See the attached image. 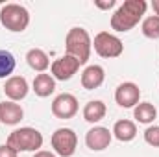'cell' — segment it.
I'll list each match as a JSON object with an SVG mask.
<instances>
[{
  "mask_svg": "<svg viewBox=\"0 0 159 157\" xmlns=\"http://www.w3.org/2000/svg\"><path fill=\"white\" fill-rule=\"evenodd\" d=\"M113 135L119 139L120 142H129L137 135V126L131 120H119L113 126Z\"/></svg>",
  "mask_w": 159,
  "mask_h": 157,
  "instance_id": "9a60e30c",
  "label": "cell"
},
{
  "mask_svg": "<svg viewBox=\"0 0 159 157\" xmlns=\"http://www.w3.org/2000/svg\"><path fill=\"white\" fill-rule=\"evenodd\" d=\"M78 146V137L70 128H59L52 133V148L57 155L72 157Z\"/></svg>",
  "mask_w": 159,
  "mask_h": 157,
  "instance_id": "8992f818",
  "label": "cell"
},
{
  "mask_svg": "<svg viewBox=\"0 0 159 157\" xmlns=\"http://www.w3.org/2000/svg\"><path fill=\"white\" fill-rule=\"evenodd\" d=\"M152 7H154V11H156V15L159 17V0H152Z\"/></svg>",
  "mask_w": 159,
  "mask_h": 157,
  "instance_id": "d4e9b609",
  "label": "cell"
},
{
  "mask_svg": "<svg viewBox=\"0 0 159 157\" xmlns=\"http://www.w3.org/2000/svg\"><path fill=\"white\" fill-rule=\"evenodd\" d=\"M4 94L11 100V102H19L24 100L28 94V81L22 76H11L6 79L4 83Z\"/></svg>",
  "mask_w": 159,
  "mask_h": 157,
  "instance_id": "8fae6325",
  "label": "cell"
},
{
  "mask_svg": "<svg viewBox=\"0 0 159 157\" xmlns=\"http://www.w3.org/2000/svg\"><path fill=\"white\" fill-rule=\"evenodd\" d=\"M0 157H19V152H15L11 146L7 144H2L0 146Z\"/></svg>",
  "mask_w": 159,
  "mask_h": 157,
  "instance_id": "7402d4cb",
  "label": "cell"
},
{
  "mask_svg": "<svg viewBox=\"0 0 159 157\" xmlns=\"http://www.w3.org/2000/svg\"><path fill=\"white\" fill-rule=\"evenodd\" d=\"M141 98V89L139 85H135L133 81H124L120 83L115 91V102L119 104L120 107H135L139 104Z\"/></svg>",
  "mask_w": 159,
  "mask_h": 157,
  "instance_id": "9c48e42d",
  "label": "cell"
},
{
  "mask_svg": "<svg viewBox=\"0 0 159 157\" xmlns=\"http://www.w3.org/2000/svg\"><path fill=\"white\" fill-rule=\"evenodd\" d=\"M0 22L9 32H24L30 24V13L20 4H6L0 9Z\"/></svg>",
  "mask_w": 159,
  "mask_h": 157,
  "instance_id": "277c9868",
  "label": "cell"
},
{
  "mask_svg": "<svg viewBox=\"0 0 159 157\" xmlns=\"http://www.w3.org/2000/svg\"><path fill=\"white\" fill-rule=\"evenodd\" d=\"M80 69V61L76 57L65 54L63 57L56 59L52 65H50V70H52V78L54 79H59V81H67L70 79Z\"/></svg>",
  "mask_w": 159,
  "mask_h": 157,
  "instance_id": "ba28073f",
  "label": "cell"
},
{
  "mask_svg": "<svg viewBox=\"0 0 159 157\" xmlns=\"http://www.w3.org/2000/svg\"><path fill=\"white\" fill-rule=\"evenodd\" d=\"M34 157H56V154H52V152H46V150H39V152H35Z\"/></svg>",
  "mask_w": 159,
  "mask_h": 157,
  "instance_id": "cb8c5ba5",
  "label": "cell"
},
{
  "mask_svg": "<svg viewBox=\"0 0 159 157\" xmlns=\"http://www.w3.org/2000/svg\"><path fill=\"white\" fill-rule=\"evenodd\" d=\"M22 117H24V111H22V107L19 104H15L11 100H7V102L4 100L0 104V122L2 124L15 126V124H19L22 120Z\"/></svg>",
  "mask_w": 159,
  "mask_h": 157,
  "instance_id": "7c38bea8",
  "label": "cell"
},
{
  "mask_svg": "<svg viewBox=\"0 0 159 157\" xmlns=\"http://www.w3.org/2000/svg\"><path fill=\"white\" fill-rule=\"evenodd\" d=\"M54 91H56V79L52 78L50 74H37L35 76V79H34V92L37 96L46 98Z\"/></svg>",
  "mask_w": 159,
  "mask_h": 157,
  "instance_id": "2e32d148",
  "label": "cell"
},
{
  "mask_svg": "<svg viewBox=\"0 0 159 157\" xmlns=\"http://www.w3.org/2000/svg\"><path fill=\"white\" fill-rule=\"evenodd\" d=\"M26 61H28V65H30L34 70H37V72H44V70L50 67V59H48L46 52L41 50V48H32V50L26 54Z\"/></svg>",
  "mask_w": 159,
  "mask_h": 157,
  "instance_id": "e0dca14e",
  "label": "cell"
},
{
  "mask_svg": "<svg viewBox=\"0 0 159 157\" xmlns=\"http://www.w3.org/2000/svg\"><path fill=\"white\" fill-rule=\"evenodd\" d=\"M15 57L7 50H0V78H11V72L15 70Z\"/></svg>",
  "mask_w": 159,
  "mask_h": 157,
  "instance_id": "d6986e66",
  "label": "cell"
},
{
  "mask_svg": "<svg viewBox=\"0 0 159 157\" xmlns=\"http://www.w3.org/2000/svg\"><path fill=\"white\" fill-rule=\"evenodd\" d=\"M141 30L144 34V37L148 39H159V17L157 15H152V17H146L141 24Z\"/></svg>",
  "mask_w": 159,
  "mask_h": 157,
  "instance_id": "ffe728a7",
  "label": "cell"
},
{
  "mask_svg": "<svg viewBox=\"0 0 159 157\" xmlns=\"http://www.w3.org/2000/svg\"><path fill=\"white\" fill-rule=\"evenodd\" d=\"M111 133H109V129L107 128H104V126H94V128H91L89 131H87V135H85V144H87V148L89 150H93V152H102V150H106L109 144H111Z\"/></svg>",
  "mask_w": 159,
  "mask_h": 157,
  "instance_id": "30bf717a",
  "label": "cell"
},
{
  "mask_svg": "<svg viewBox=\"0 0 159 157\" xmlns=\"http://www.w3.org/2000/svg\"><path fill=\"white\" fill-rule=\"evenodd\" d=\"M65 48H67L69 56L78 59L80 65H85L89 61L91 48H93V41L89 37L87 30H83V28H70L67 37H65Z\"/></svg>",
  "mask_w": 159,
  "mask_h": 157,
  "instance_id": "7a4b0ae2",
  "label": "cell"
},
{
  "mask_svg": "<svg viewBox=\"0 0 159 157\" xmlns=\"http://www.w3.org/2000/svg\"><path fill=\"white\" fill-rule=\"evenodd\" d=\"M104 79H106L104 69H102L100 65H91V67H87V69L83 70V74H81V85H83V89H87V91H94V89H98V87L104 83Z\"/></svg>",
  "mask_w": 159,
  "mask_h": 157,
  "instance_id": "4fadbf2b",
  "label": "cell"
},
{
  "mask_svg": "<svg viewBox=\"0 0 159 157\" xmlns=\"http://www.w3.org/2000/svg\"><path fill=\"white\" fill-rule=\"evenodd\" d=\"M144 141L154 146V148H159V126H150L146 131H144Z\"/></svg>",
  "mask_w": 159,
  "mask_h": 157,
  "instance_id": "44dd1931",
  "label": "cell"
},
{
  "mask_svg": "<svg viewBox=\"0 0 159 157\" xmlns=\"http://www.w3.org/2000/svg\"><path fill=\"white\" fill-rule=\"evenodd\" d=\"M93 46H94V52L100 56V57H106V59H113V57H119L120 54L124 52V44L122 41L109 34V32H100L94 35L93 41Z\"/></svg>",
  "mask_w": 159,
  "mask_h": 157,
  "instance_id": "5b68a950",
  "label": "cell"
},
{
  "mask_svg": "<svg viewBox=\"0 0 159 157\" xmlns=\"http://www.w3.org/2000/svg\"><path fill=\"white\" fill-rule=\"evenodd\" d=\"M106 111L107 109H106V104L102 100H91L83 107V118L87 122H91V124H96V122H100L106 117Z\"/></svg>",
  "mask_w": 159,
  "mask_h": 157,
  "instance_id": "5bb4252c",
  "label": "cell"
},
{
  "mask_svg": "<svg viewBox=\"0 0 159 157\" xmlns=\"http://www.w3.org/2000/svg\"><path fill=\"white\" fill-rule=\"evenodd\" d=\"M78 109H80L78 100H76V96L70 94V92H63V94L56 96L54 102H52V115L57 117V118H61V120L72 118L78 113Z\"/></svg>",
  "mask_w": 159,
  "mask_h": 157,
  "instance_id": "52a82bcc",
  "label": "cell"
},
{
  "mask_svg": "<svg viewBox=\"0 0 159 157\" xmlns=\"http://www.w3.org/2000/svg\"><path fill=\"white\" fill-rule=\"evenodd\" d=\"M94 6L96 7H100V9H109V7H113L115 6V0H94Z\"/></svg>",
  "mask_w": 159,
  "mask_h": 157,
  "instance_id": "603a6c76",
  "label": "cell"
},
{
  "mask_svg": "<svg viewBox=\"0 0 159 157\" xmlns=\"http://www.w3.org/2000/svg\"><path fill=\"white\" fill-rule=\"evenodd\" d=\"M7 146L15 152H39L43 146V135L35 128H19L9 133Z\"/></svg>",
  "mask_w": 159,
  "mask_h": 157,
  "instance_id": "3957f363",
  "label": "cell"
},
{
  "mask_svg": "<svg viewBox=\"0 0 159 157\" xmlns=\"http://www.w3.org/2000/svg\"><path fill=\"white\" fill-rule=\"evenodd\" d=\"M133 117L137 118V122H141V124H152L156 120V117H157V109L150 102H143V104L135 105Z\"/></svg>",
  "mask_w": 159,
  "mask_h": 157,
  "instance_id": "ac0fdd59",
  "label": "cell"
},
{
  "mask_svg": "<svg viewBox=\"0 0 159 157\" xmlns=\"http://www.w3.org/2000/svg\"><path fill=\"white\" fill-rule=\"evenodd\" d=\"M146 2L144 0H126L119 9L111 15V28L115 32H129L133 30L143 15L146 13Z\"/></svg>",
  "mask_w": 159,
  "mask_h": 157,
  "instance_id": "6da1fadb",
  "label": "cell"
}]
</instances>
